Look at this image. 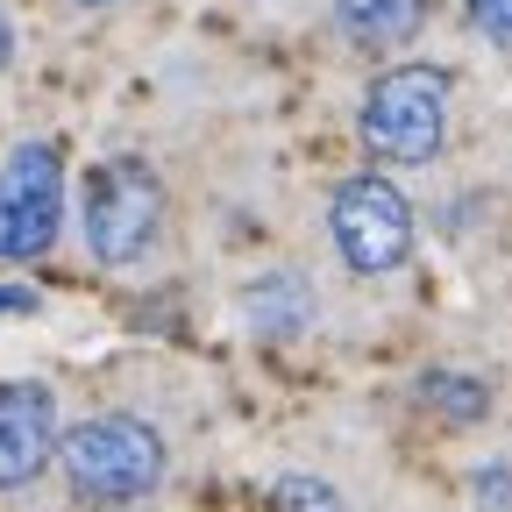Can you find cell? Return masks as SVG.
Instances as JSON below:
<instances>
[{"mask_svg": "<svg viewBox=\"0 0 512 512\" xmlns=\"http://www.w3.org/2000/svg\"><path fill=\"white\" fill-rule=\"evenodd\" d=\"M57 463H64V477H72L79 498L128 505V498H150L164 484V434L150 420L100 413V420H79L57 441Z\"/></svg>", "mask_w": 512, "mask_h": 512, "instance_id": "1", "label": "cell"}, {"mask_svg": "<svg viewBox=\"0 0 512 512\" xmlns=\"http://www.w3.org/2000/svg\"><path fill=\"white\" fill-rule=\"evenodd\" d=\"M448 136V72L441 64H392L363 93V143L384 164H434Z\"/></svg>", "mask_w": 512, "mask_h": 512, "instance_id": "2", "label": "cell"}, {"mask_svg": "<svg viewBox=\"0 0 512 512\" xmlns=\"http://www.w3.org/2000/svg\"><path fill=\"white\" fill-rule=\"evenodd\" d=\"M328 235H335L349 271L384 278V271H399L413 256V207H406V192L384 171H356V178L335 185V200H328Z\"/></svg>", "mask_w": 512, "mask_h": 512, "instance_id": "3", "label": "cell"}, {"mask_svg": "<svg viewBox=\"0 0 512 512\" xmlns=\"http://www.w3.org/2000/svg\"><path fill=\"white\" fill-rule=\"evenodd\" d=\"M164 228V185L136 157H107L86 178V249L100 264H136Z\"/></svg>", "mask_w": 512, "mask_h": 512, "instance_id": "4", "label": "cell"}, {"mask_svg": "<svg viewBox=\"0 0 512 512\" xmlns=\"http://www.w3.org/2000/svg\"><path fill=\"white\" fill-rule=\"evenodd\" d=\"M64 228V157L22 143L0 164V264H36Z\"/></svg>", "mask_w": 512, "mask_h": 512, "instance_id": "5", "label": "cell"}, {"mask_svg": "<svg viewBox=\"0 0 512 512\" xmlns=\"http://www.w3.org/2000/svg\"><path fill=\"white\" fill-rule=\"evenodd\" d=\"M57 441H64V427H57L50 384H36V377L0 384V491L36 484L57 463Z\"/></svg>", "mask_w": 512, "mask_h": 512, "instance_id": "6", "label": "cell"}, {"mask_svg": "<svg viewBox=\"0 0 512 512\" xmlns=\"http://www.w3.org/2000/svg\"><path fill=\"white\" fill-rule=\"evenodd\" d=\"M427 22V0H335V29L356 50H399Z\"/></svg>", "mask_w": 512, "mask_h": 512, "instance_id": "7", "label": "cell"}, {"mask_svg": "<svg viewBox=\"0 0 512 512\" xmlns=\"http://www.w3.org/2000/svg\"><path fill=\"white\" fill-rule=\"evenodd\" d=\"M242 320L256 335H299V328H313V285L299 271L256 278V285H242Z\"/></svg>", "mask_w": 512, "mask_h": 512, "instance_id": "8", "label": "cell"}, {"mask_svg": "<svg viewBox=\"0 0 512 512\" xmlns=\"http://www.w3.org/2000/svg\"><path fill=\"white\" fill-rule=\"evenodd\" d=\"M420 406H434L441 420H456V427H470V420H484L491 392H484L477 377H463V370H427V377H420Z\"/></svg>", "mask_w": 512, "mask_h": 512, "instance_id": "9", "label": "cell"}, {"mask_svg": "<svg viewBox=\"0 0 512 512\" xmlns=\"http://www.w3.org/2000/svg\"><path fill=\"white\" fill-rule=\"evenodd\" d=\"M278 512H349L342 491L328 477H285L278 484Z\"/></svg>", "mask_w": 512, "mask_h": 512, "instance_id": "10", "label": "cell"}, {"mask_svg": "<svg viewBox=\"0 0 512 512\" xmlns=\"http://www.w3.org/2000/svg\"><path fill=\"white\" fill-rule=\"evenodd\" d=\"M463 15L491 50H512V0H463Z\"/></svg>", "mask_w": 512, "mask_h": 512, "instance_id": "11", "label": "cell"}, {"mask_svg": "<svg viewBox=\"0 0 512 512\" xmlns=\"http://www.w3.org/2000/svg\"><path fill=\"white\" fill-rule=\"evenodd\" d=\"M0 313H36V292L29 285H0Z\"/></svg>", "mask_w": 512, "mask_h": 512, "instance_id": "12", "label": "cell"}, {"mask_svg": "<svg viewBox=\"0 0 512 512\" xmlns=\"http://www.w3.org/2000/svg\"><path fill=\"white\" fill-rule=\"evenodd\" d=\"M8 64H15V22L0 15V72H8Z\"/></svg>", "mask_w": 512, "mask_h": 512, "instance_id": "13", "label": "cell"}, {"mask_svg": "<svg viewBox=\"0 0 512 512\" xmlns=\"http://www.w3.org/2000/svg\"><path fill=\"white\" fill-rule=\"evenodd\" d=\"M484 505H505V470H484Z\"/></svg>", "mask_w": 512, "mask_h": 512, "instance_id": "14", "label": "cell"}, {"mask_svg": "<svg viewBox=\"0 0 512 512\" xmlns=\"http://www.w3.org/2000/svg\"><path fill=\"white\" fill-rule=\"evenodd\" d=\"M79 8H114V0H79Z\"/></svg>", "mask_w": 512, "mask_h": 512, "instance_id": "15", "label": "cell"}]
</instances>
